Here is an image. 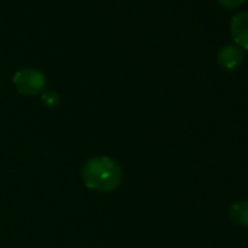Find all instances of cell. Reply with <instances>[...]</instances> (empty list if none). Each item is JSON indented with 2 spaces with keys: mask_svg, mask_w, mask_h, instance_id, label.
<instances>
[{
  "mask_svg": "<svg viewBox=\"0 0 248 248\" xmlns=\"http://www.w3.org/2000/svg\"><path fill=\"white\" fill-rule=\"evenodd\" d=\"M83 184L93 191H115L123 181V170L120 164L105 155L89 158L82 165Z\"/></svg>",
  "mask_w": 248,
  "mask_h": 248,
  "instance_id": "cell-1",
  "label": "cell"
},
{
  "mask_svg": "<svg viewBox=\"0 0 248 248\" xmlns=\"http://www.w3.org/2000/svg\"><path fill=\"white\" fill-rule=\"evenodd\" d=\"M46 75L34 67L21 69L14 76V85L16 91L27 96H35L38 93H43L46 89Z\"/></svg>",
  "mask_w": 248,
  "mask_h": 248,
  "instance_id": "cell-2",
  "label": "cell"
},
{
  "mask_svg": "<svg viewBox=\"0 0 248 248\" xmlns=\"http://www.w3.org/2000/svg\"><path fill=\"white\" fill-rule=\"evenodd\" d=\"M217 64L225 69V70H233L238 66L242 64L244 62V51L241 47H238L236 44H226L223 46L216 56Z\"/></svg>",
  "mask_w": 248,
  "mask_h": 248,
  "instance_id": "cell-3",
  "label": "cell"
},
{
  "mask_svg": "<svg viewBox=\"0 0 248 248\" xmlns=\"http://www.w3.org/2000/svg\"><path fill=\"white\" fill-rule=\"evenodd\" d=\"M229 31L235 44L242 50H248V12L235 15L231 21Z\"/></svg>",
  "mask_w": 248,
  "mask_h": 248,
  "instance_id": "cell-4",
  "label": "cell"
},
{
  "mask_svg": "<svg viewBox=\"0 0 248 248\" xmlns=\"http://www.w3.org/2000/svg\"><path fill=\"white\" fill-rule=\"evenodd\" d=\"M229 216L236 225L248 228V199L235 202L229 209Z\"/></svg>",
  "mask_w": 248,
  "mask_h": 248,
  "instance_id": "cell-5",
  "label": "cell"
},
{
  "mask_svg": "<svg viewBox=\"0 0 248 248\" xmlns=\"http://www.w3.org/2000/svg\"><path fill=\"white\" fill-rule=\"evenodd\" d=\"M41 99L47 107H51V108H54V107H57L60 104V95L54 89L44 91L43 95H41Z\"/></svg>",
  "mask_w": 248,
  "mask_h": 248,
  "instance_id": "cell-6",
  "label": "cell"
},
{
  "mask_svg": "<svg viewBox=\"0 0 248 248\" xmlns=\"http://www.w3.org/2000/svg\"><path fill=\"white\" fill-rule=\"evenodd\" d=\"M217 2L226 9H236L241 5H244L245 0H217Z\"/></svg>",
  "mask_w": 248,
  "mask_h": 248,
  "instance_id": "cell-7",
  "label": "cell"
}]
</instances>
